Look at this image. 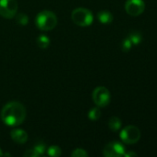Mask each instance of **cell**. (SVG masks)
I'll list each match as a JSON object with an SVG mask.
<instances>
[{"label": "cell", "mask_w": 157, "mask_h": 157, "mask_svg": "<svg viewBox=\"0 0 157 157\" xmlns=\"http://www.w3.org/2000/svg\"><path fill=\"white\" fill-rule=\"evenodd\" d=\"M0 117L6 125L19 126L25 121L26 109L18 101H10L2 108Z\"/></svg>", "instance_id": "6da1fadb"}, {"label": "cell", "mask_w": 157, "mask_h": 157, "mask_svg": "<svg viewBox=\"0 0 157 157\" xmlns=\"http://www.w3.org/2000/svg\"><path fill=\"white\" fill-rule=\"evenodd\" d=\"M35 24L37 28L43 31L53 29L57 24V17L55 13L49 10L41 11L35 18Z\"/></svg>", "instance_id": "7a4b0ae2"}, {"label": "cell", "mask_w": 157, "mask_h": 157, "mask_svg": "<svg viewBox=\"0 0 157 157\" xmlns=\"http://www.w3.org/2000/svg\"><path fill=\"white\" fill-rule=\"evenodd\" d=\"M71 18L76 25L80 27H88L92 25L93 21V15L87 8L78 7L72 11Z\"/></svg>", "instance_id": "3957f363"}, {"label": "cell", "mask_w": 157, "mask_h": 157, "mask_svg": "<svg viewBox=\"0 0 157 157\" xmlns=\"http://www.w3.org/2000/svg\"><path fill=\"white\" fill-rule=\"evenodd\" d=\"M120 138L127 144H133L141 139V131L138 127L130 125L125 127L120 132Z\"/></svg>", "instance_id": "277c9868"}, {"label": "cell", "mask_w": 157, "mask_h": 157, "mask_svg": "<svg viewBox=\"0 0 157 157\" xmlns=\"http://www.w3.org/2000/svg\"><path fill=\"white\" fill-rule=\"evenodd\" d=\"M110 92L105 86H98L93 92V100L99 108L106 107L110 103Z\"/></svg>", "instance_id": "5b68a950"}, {"label": "cell", "mask_w": 157, "mask_h": 157, "mask_svg": "<svg viewBox=\"0 0 157 157\" xmlns=\"http://www.w3.org/2000/svg\"><path fill=\"white\" fill-rule=\"evenodd\" d=\"M18 11L17 0H0V16L4 18H13Z\"/></svg>", "instance_id": "8992f818"}, {"label": "cell", "mask_w": 157, "mask_h": 157, "mask_svg": "<svg viewBox=\"0 0 157 157\" xmlns=\"http://www.w3.org/2000/svg\"><path fill=\"white\" fill-rule=\"evenodd\" d=\"M125 147L119 142H112L107 144L105 148L103 155L105 157H120L124 156Z\"/></svg>", "instance_id": "52a82bcc"}, {"label": "cell", "mask_w": 157, "mask_h": 157, "mask_svg": "<svg viewBox=\"0 0 157 157\" xmlns=\"http://www.w3.org/2000/svg\"><path fill=\"white\" fill-rule=\"evenodd\" d=\"M145 8V4L143 0H127L125 4L126 12L132 17L140 16Z\"/></svg>", "instance_id": "ba28073f"}, {"label": "cell", "mask_w": 157, "mask_h": 157, "mask_svg": "<svg viewBox=\"0 0 157 157\" xmlns=\"http://www.w3.org/2000/svg\"><path fill=\"white\" fill-rule=\"evenodd\" d=\"M11 139L19 144H24L28 140V134L21 129H14L10 132Z\"/></svg>", "instance_id": "9c48e42d"}, {"label": "cell", "mask_w": 157, "mask_h": 157, "mask_svg": "<svg viewBox=\"0 0 157 157\" xmlns=\"http://www.w3.org/2000/svg\"><path fill=\"white\" fill-rule=\"evenodd\" d=\"M97 17L99 21L103 24H109L113 21V15L111 14V12L107 10H102L98 12Z\"/></svg>", "instance_id": "30bf717a"}, {"label": "cell", "mask_w": 157, "mask_h": 157, "mask_svg": "<svg viewBox=\"0 0 157 157\" xmlns=\"http://www.w3.org/2000/svg\"><path fill=\"white\" fill-rule=\"evenodd\" d=\"M108 126L111 131L113 132H118L121 128V121L118 117H112L110 118L108 121Z\"/></svg>", "instance_id": "8fae6325"}, {"label": "cell", "mask_w": 157, "mask_h": 157, "mask_svg": "<svg viewBox=\"0 0 157 157\" xmlns=\"http://www.w3.org/2000/svg\"><path fill=\"white\" fill-rule=\"evenodd\" d=\"M37 44L41 49H46L50 44V40L46 35H40L37 38Z\"/></svg>", "instance_id": "7c38bea8"}, {"label": "cell", "mask_w": 157, "mask_h": 157, "mask_svg": "<svg viewBox=\"0 0 157 157\" xmlns=\"http://www.w3.org/2000/svg\"><path fill=\"white\" fill-rule=\"evenodd\" d=\"M128 38L130 40V41H131L132 44H134V45L139 44V43L142 41V39H143L142 34H141V32H139V31H131V32L130 33V35H129Z\"/></svg>", "instance_id": "4fadbf2b"}, {"label": "cell", "mask_w": 157, "mask_h": 157, "mask_svg": "<svg viewBox=\"0 0 157 157\" xmlns=\"http://www.w3.org/2000/svg\"><path fill=\"white\" fill-rule=\"evenodd\" d=\"M101 117V110L99 109V107H96V108H93L92 109L89 113H88V118L91 120V121H98Z\"/></svg>", "instance_id": "5bb4252c"}, {"label": "cell", "mask_w": 157, "mask_h": 157, "mask_svg": "<svg viewBox=\"0 0 157 157\" xmlns=\"http://www.w3.org/2000/svg\"><path fill=\"white\" fill-rule=\"evenodd\" d=\"M16 21L20 26H26L28 24L29 18H28V16L26 14H23V13H20L18 15L16 14Z\"/></svg>", "instance_id": "9a60e30c"}, {"label": "cell", "mask_w": 157, "mask_h": 157, "mask_svg": "<svg viewBox=\"0 0 157 157\" xmlns=\"http://www.w3.org/2000/svg\"><path fill=\"white\" fill-rule=\"evenodd\" d=\"M47 155L53 157H57L61 155V149L58 146H50L47 150Z\"/></svg>", "instance_id": "2e32d148"}, {"label": "cell", "mask_w": 157, "mask_h": 157, "mask_svg": "<svg viewBox=\"0 0 157 157\" xmlns=\"http://www.w3.org/2000/svg\"><path fill=\"white\" fill-rule=\"evenodd\" d=\"M131 46H132V42L130 41V40L129 38L125 39V40L122 41V43H121V49H122V51L125 52H129V51L131 49Z\"/></svg>", "instance_id": "e0dca14e"}, {"label": "cell", "mask_w": 157, "mask_h": 157, "mask_svg": "<svg viewBox=\"0 0 157 157\" xmlns=\"http://www.w3.org/2000/svg\"><path fill=\"white\" fill-rule=\"evenodd\" d=\"M71 156L72 157H87L88 156V154L85 150L81 149V148H77L75 149L72 154H71Z\"/></svg>", "instance_id": "ac0fdd59"}, {"label": "cell", "mask_w": 157, "mask_h": 157, "mask_svg": "<svg viewBox=\"0 0 157 157\" xmlns=\"http://www.w3.org/2000/svg\"><path fill=\"white\" fill-rule=\"evenodd\" d=\"M33 149L39 154V155H43L44 154L45 150H46V146H45V144H44L43 143H38V144L34 146Z\"/></svg>", "instance_id": "d6986e66"}, {"label": "cell", "mask_w": 157, "mask_h": 157, "mask_svg": "<svg viewBox=\"0 0 157 157\" xmlns=\"http://www.w3.org/2000/svg\"><path fill=\"white\" fill-rule=\"evenodd\" d=\"M23 156L25 157H38L40 156L39 154L34 150V149H31V150H27L24 154H23Z\"/></svg>", "instance_id": "ffe728a7"}, {"label": "cell", "mask_w": 157, "mask_h": 157, "mask_svg": "<svg viewBox=\"0 0 157 157\" xmlns=\"http://www.w3.org/2000/svg\"><path fill=\"white\" fill-rule=\"evenodd\" d=\"M138 155L136 153H133V152H130V153H125L124 154V156L126 157H131V156H137Z\"/></svg>", "instance_id": "44dd1931"}, {"label": "cell", "mask_w": 157, "mask_h": 157, "mask_svg": "<svg viewBox=\"0 0 157 157\" xmlns=\"http://www.w3.org/2000/svg\"><path fill=\"white\" fill-rule=\"evenodd\" d=\"M3 155V154H2V151H1V149H0V156H2Z\"/></svg>", "instance_id": "7402d4cb"}]
</instances>
